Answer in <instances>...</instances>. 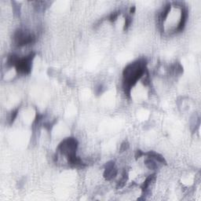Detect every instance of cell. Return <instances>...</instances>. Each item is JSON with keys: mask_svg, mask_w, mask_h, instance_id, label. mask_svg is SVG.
I'll list each match as a JSON object with an SVG mask.
<instances>
[{"mask_svg": "<svg viewBox=\"0 0 201 201\" xmlns=\"http://www.w3.org/2000/svg\"><path fill=\"white\" fill-rule=\"evenodd\" d=\"M127 179H128V174H127V173L125 171L123 174V177H122V178H120V180L118 182V184H117L116 186L117 189H121V188H123V186H125V184H126V182L127 181Z\"/></svg>", "mask_w": 201, "mask_h": 201, "instance_id": "obj_12", "label": "cell"}, {"mask_svg": "<svg viewBox=\"0 0 201 201\" xmlns=\"http://www.w3.org/2000/svg\"><path fill=\"white\" fill-rule=\"evenodd\" d=\"M156 178V174H151V175H149V176H148L146 180H145V182H143V184L141 186L142 192L145 193L146 195L148 193V189H149V186L155 182Z\"/></svg>", "mask_w": 201, "mask_h": 201, "instance_id": "obj_8", "label": "cell"}, {"mask_svg": "<svg viewBox=\"0 0 201 201\" xmlns=\"http://www.w3.org/2000/svg\"><path fill=\"white\" fill-rule=\"evenodd\" d=\"M146 65V60L140 59L130 63L123 70V88L125 94L128 97H130L131 87L136 84L138 79L148 73Z\"/></svg>", "mask_w": 201, "mask_h": 201, "instance_id": "obj_1", "label": "cell"}, {"mask_svg": "<svg viewBox=\"0 0 201 201\" xmlns=\"http://www.w3.org/2000/svg\"><path fill=\"white\" fill-rule=\"evenodd\" d=\"M145 156H147L149 158H152V159H155L156 161L159 162L160 163H163V164H167V161L165 160V159L163 157V156L160 155V154L155 152L153 151H149L148 152H145Z\"/></svg>", "mask_w": 201, "mask_h": 201, "instance_id": "obj_9", "label": "cell"}, {"mask_svg": "<svg viewBox=\"0 0 201 201\" xmlns=\"http://www.w3.org/2000/svg\"><path fill=\"white\" fill-rule=\"evenodd\" d=\"M131 23H132V18L130 16H126V19H125L124 30H127L130 26V25H131Z\"/></svg>", "mask_w": 201, "mask_h": 201, "instance_id": "obj_14", "label": "cell"}, {"mask_svg": "<svg viewBox=\"0 0 201 201\" xmlns=\"http://www.w3.org/2000/svg\"><path fill=\"white\" fill-rule=\"evenodd\" d=\"M117 173H118V170L115 167V162L114 161L108 162L106 165L105 171H104V178L107 181H110L116 178Z\"/></svg>", "mask_w": 201, "mask_h": 201, "instance_id": "obj_5", "label": "cell"}, {"mask_svg": "<svg viewBox=\"0 0 201 201\" xmlns=\"http://www.w3.org/2000/svg\"><path fill=\"white\" fill-rule=\"evenodd\" d=\"M17 114H18V109H15L14 111L11 112V115H10V123L11 124L12 123H14V121L15 120V119L17 118Z\"/></svg>", "mask_w": 201, "mask_h": 201, "instance_id": "obj_15", "label": "cell"}, {"mask_svg": "<svg viewBox=\"0 0 201 201\" xmlns=\"http://www.w3.org/2000/svg\"><path fill=\"white\" fill-rule=\"evenodd\" d=\"M142 156H145V152H143L142 150H137L136 153H135V159H139V158H141Z\"/></svg>", "mask_w": 201, "mask_h": 201, "instance_id": "obj_18", "label": "cell"}, {"mask_svg": "<svg viewBox=\"0 0 201 201\" xmlns=\"http://www.w3.org/2000/svg\"><path fill=\"white\" fill-rule=\"evenodd\" d=\"M119 14H120V12H119V11H117V12H114V13H112V14H110V16H109V21H112V22H113V21H115L117 19V17H118V16L119 15Z\"/></svg>", "mask_w": 201, "mask_h": 201, "instance_id": "obj_16", "label": "cell"}, {"mask_svg": "<svg viewBox=\"0 0 201 201\" xmlns=\"http://www.w3.org/2000/svg\"><path fill=\"white\" fill-rule=\"evenodd\" d=\"M42 117H43V115H41V114H39V113H37L36 117H35V121H34V124L35 123H39V121L42 119Z\"/></svg>", "mask_w": 201, "mask_h": 201, "instance_id": "obj_19", "label": "cell"}, {"mask_svg": "<svg viewBox=\"0 0 201 201\" xmlns=\"http://www.w3.org/2000/svg\"><path fill=\"white\" fill-rule=\"evenodd\" d=\"M188 15H189L188 10L186 7L183 8L182 10V17H181L180 22H179V25H178V28H177V32H182L184 30L186 21H187Z\"/></svg>", "mask_w": 201, "mask_h": 201, "instance_id": "obj_6", "label": "cell"}, {"mask_svg": "<svg viewBox=\"0 0 201 201\" xmlns=\"http://www.w3.org/2000/svg\"><path fill=\"white\" fill-rule=\"evenodd\" d=\"M170 9H171V7H170V4H168L167 6H166V7H164V9H163V11L161 12L160 16H159L161 21H164V20L167 18V15H168V14L170 13Z\"/></svg>", "mask_w": 201, "mask_h": 201, "instance_id": "obj_13", "label": "cell"}, {"mask_svg": "<svg viewBox=\"0 0 201 201\" xmlns=\"http://www.w3.org/2000/svg\"><path fill=\"white\" fill-rule=\"evenodd\" d=\"M78 144V141L75 138H67L59 144L58 149L62 154L69 157L76 153Z\"/></svg>", "mask_w": 201, "mask_h": 201, "instance_id": "obj_2", "label": "cell"}, {"mask_svg": "<svg viewBox=\"0 0 201 201\" xmlns=\"http://www.w3.org/2000/svg\"><path fill=\"white\" fill-rule=\"evenodd\" d=\"M135 10H136V8H135V6H132V7L130 8V14H134V11H135Z\"/></svg>", "mask_w": 201, "mask_h": 201, "instance_id": "obj_20", "label": "cell"}, {"mask_svg": "<svg viewBox=\"0 0 201 201\" xmlns=\"http://www.w3.org/2000/svg\"><path fill=\"white\" fill-rule=\"evenodd\" d=\"M145 164L146 165V167L150 170H156L157 168V164L156 163L155 159H152V158H149L145 160Z\"/></svg>", "mask_w": 201, "mask_h": 201, "instance_id": "obj_11", "label": "cell"}, {"mask_svg": "<svg viewBox=\"0 0 201 201\" xmlns=\"http://www.w3.org/2000/svg\"><path fill=\"white\" fill-rule=\"evenodd\" d=\"M14 40L17 46H23L34 43L35 42V37L22 30H17L14 34Z\"/></svg>", "mask_w": 201, "mask_h": 201, "instance_id": "obj_4", "label": "cell"}, {"mask_svg": "<svg viewBox=\"0 0 201 201\" xmlns=\"http://www.w3.org/2000/svg\"><path fill=\"white\" fill-rule=\"evenodd\" d=\"M129 147H130V145H129L128 142H123V143L121 144V146H120V151L121 152L126 151V150L128 149Z\"/></svg>", "mask_w": 201, "mask_h": 201, "instance_id": "obj_17", "label": "cell"}, {"mask_svg": "<svg viewBox=\"0 0 201 201\" xmlns=\"http://www.w3.org/2000/svg\"><path fill=\"white\" fill-rule=\"evenodd\" d=\"M35 54L32 52L24 58H20L17 65H15L17 72L21 74H25V75H28L31 72L32 65V61L35 58Z\"/></svg>", "mask_w": 201, "mask_h": 201, "instance_id": "obj_3", "label": "cell"}, {"mask_svg": "<svg viewBox=\"0 0 201 201\" xmlns=\"http://www.w3.org/2000/svg\"><path fill=\"white\" fill-rule=\"evenodd\" d=\"M68 161H69V164L73 167H85L86 166V164L82 162V159L77 156L76 154L69 156L68 157Z\"/></svg>", "mask_w": 201, "mask_h": 201, "instance_id": "obj_7", "label": "cell"}, {"mask_svg": "<svg viewBox=\"0 0 201 201\" xmlns=\"http://www.w3.org/2000/svg\"><path fill=\"white\" fill-rule=\"evenodd\" d=\"M20 58L18 56H17L16 54H11L8 57L7 62H6V65H7L8 67H12V66H15L17 65V62L19 61Z\"/></svg>", "mask_w": 201, "mask_h": 201, "instance_id": "obj_10", "label": "cell"}]
</instances>
